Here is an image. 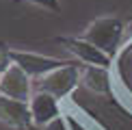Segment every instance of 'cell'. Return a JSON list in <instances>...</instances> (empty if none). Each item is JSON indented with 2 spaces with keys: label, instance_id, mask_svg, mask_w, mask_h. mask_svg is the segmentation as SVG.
Masks as SVG:
<instances>
[{
  "label": "cell",
  "instance_id": "5",
  "mask_svg": "<svg viewBox=\"0 0 132 130\" xmlns=\"http://www.w3.org/2000/svg\"><path fill=\"white\" fill-rule=\"evenodd\" d=\"M28 108H30V117H32V126L39 128H48L54 119H59L63 115L61 111V102L54 95L46 93V91H32L30 100H28Z\"/></svg>",
  "mask_w": 132,
  "mask_h": 130
},
{
  "label": "cell",
  "instance_id": "10",
  "mask_svg": "<svg viewBox=\"0 0 132 130\" xmlns=\"http://www.w3.org/2000/svg\"><path fill=\"white\" fill-rule=\"evenodd\" d=\"M11 65H13V61H11V48H7V46L0 43V76L7 72Z\"/></svg>",
  "mask_w": 132,
  "mask_h": 130
},
{
  "label": "cell",
  "instance_id": "4",
  "mask_svg": "<svg viewBox=\"0 0 132 130\" xmlns=\"http://www.w3.org/2000/svg\"><path fill=\"white\" fill-rule=\"evenodd\" d=\"M59 43H63L65 50L71 52L76 56V61H80L82 65H100V67H113V56H108L106 52H102L100 48H95L93 43H89L82 37H59Z\"/></svg>",
  "mask_w": 132,
  "mask_h": 130
},
{
  "label": "cell",
  "instance_id": "2",
  "mask_svg": "<svg viewBox=\"0 0 132 130\" xmlns=\"http://www.w3.org/2000/svg\"><path fill=\"white\" fill-rule=\"evenodd\" d=\"M80 69L82 67L78 63L67 61L65 65L48 72L46 76H41V78L37 80V89L46 91V93L54 95L59 102H63V100H67V98L76 91V87L80 85Z\"/></svg>",
  "mask_w": 132,
  "mask_h": 130
},
{
  "label": "cell",
  "instance_id": "6",
  "mask_svg": "<svg viewBox=\"0 0 132 130\" xmlns=\"http://www.w3.org/2000/svg\"><path fill=\"white\" fill-rule=\"evenodd\" d=\"M0 95L28 102L32 95V78L22 67H18L13 63L7 72L0 76Z\"/></svg>",
  "mask_w": 132,
  "mask_h": 130
},
{
  "label": "cell",
  "instance_id": "11",
  "mask_svg": "<svg viewBox=\"0 0 132 130\" xmlns=\"http://www.w3.org/2000/svg\"><path fill=\"white\" fill-rule=\"evenodd\" d=\"M126 37H128V39H132V20L126 24Z\"/></svg>",
  "mask_w": 132,
  "mask_h": 130
},
{
  "label": "cell",
  "instance_id": "3",
  "mask_svg": "<svg viewBox=\"0 0 132 130\" xmlns=\"http://www.w3.org/2000/svg\"><path fill=\"white\" fill-rule=\"evenodd\" d=\"M11 61H13L18 67H22L30 78L39 80L41 76H46L48 72L61 67L67 61H61L56 56H48V54H39L32 50H11Z\"/></svg>",
  "mask_w": 132,
  "mask_h": 130
},
{
  "label": "cell",
  "instance_id": "1",
  "mask_svg": "<svg viewBox=\"0 0 132 130\" xmlns=\"http://www.w3.org/2000/svg\"><path fill=\"white\" fill-rule=\"evenodd\" d=\"M80 37L115 59L119 54V50H121V41L126 37V26L115 15H104V18H97L91 24H87V28L82 30Z\"/></svg>",
  "mask_w": 132,
  "mask_h": 130
},
{
  "label": "cell",
  "instance_id": "7",
  "mask_svg": "<svg viewBox=\"0 0 132 130\" xmlns=\"http://www.w3.org/2000/svg\"><path fill=\"white\" fill-rule=\"evenodd\" d=\"M0 124H4V126H9V128H15V130L30 128L32 126V117H30L28 102L0 95Z\"/></svg>",
  "mask_w": 132,
  "mask_h": 130
},
{
  "label": "cell",
  "instance_id": "9",
  "mask_svg": "<svg viewBox=\"0 0 132 130\" xmlns=\"http://www.w3.org/2000/svg\"><path fill=\"white\" fill-rule=\"evenodd\" d=\"M20 2H28V4H35V7L54 11V13H59V11H61V2H59V0H20Z\"/></svg>",
  "mask_w": 132,
  "mask_h": 130
},
{
  "label": "cell",
  "instance_id": "8",
  "mask_svg": "<svg viewBox=\"0 0 132 130\" xmlns=\"http://www.w3.org/2000/svg\"><path fill=\"white\" fill-rule=\"evenodd\" d=\"M80 83L93 93H111L113 91L111 69L100 67V65H85L80 69Z\"/></svg>",
  "mask_w": 132,
  "mask_h": 130
}]
</instances>
